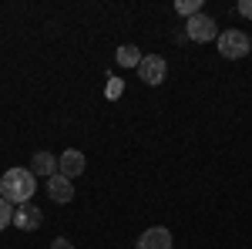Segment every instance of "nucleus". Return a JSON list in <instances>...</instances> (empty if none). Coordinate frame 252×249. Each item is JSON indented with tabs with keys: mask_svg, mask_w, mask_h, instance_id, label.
Segmentation results:
<instances>
[{
	"mask_svg": "<svg viewBox=\"0 0 252 249\" xmlns=\"http://www.w3.org/2000/svg\"><path fill=\"white\" fill-rule=\"evenodd\" d=\"M34 192H37V178L31 175V169H7L0 175V199H7L10 206L31 202Z\"/></svg>",
	"mask_w": 252,
	"mask_h": 249,
	"instance_id": "nucleus-1",
	"label": "nucleus"
},
{
	"mask_svg": "<svg viewBox=\"0 0 252 249\" xmlns=\"http://www.w3.org/2000/svg\"><path fill=\"white\" fill-rule=\"evenodd\" d=\"M249 51H252V40L246 31H222L219 34V54L222 58L239 61V58H246Z\"/></svg>",
	"mask_w": 252,
	"mask_h": 249,
	"instance_id": "nucleus-2",
	"label": "nucleus"
},
{
	"mask_svg": "<svg viewBox=\"0 0 252 249\" xmlns=\"http://www.w3.org/2000/svg\"><path fill=\"white\" fill-rule=\"evenodd\" d=\"M138 77L145 81V84H161L165 77H168V64H165V58L161 54H145L141 58V64H138Z\"/></svg>",
	"mask_w": 252,
	"mask_h": 249,
	"instance_id": "nucleus-3",
	"label": "nucleus"
},
{
	"mask_svg": "<svg viewBox=\"0 0 252 249\" xmlns=\"http://www.w3.org/2000/svg\"><path fill=\"white\" fill-rule=\"evenodd\" d=\"M185 34H189V40H195V44H209V40L219 37L215 20L209 17V14H195V17H189V24H185Z\"/></svg>",
	"mask_w": 252,
	"mask_h": 249,
	"instance_id": "nucleus-4",
	"label": "nucleus"
},
{
	"mask_svg": "<svg viewBox=\"0 0 252 249\" xmlns=\"http://www.w3.org/2000/svg\"><path fill=\"white\" fill-rule=\"evenodd\" d=\"M175 246V239H172V232L165 229V226H152V229H145L141 232V239L135 243V249H172Z\"/></svg>",
	"mask_w": 252,
	"mask_h": 249,
	"instance_id": "nucleus-5",
	"label": "nucleus"
},
{
	"mask_svg": "<svg viewBox=\"0 0 252 249\" xmlns=\"http://www.w3.org/2000/svg\"><path fill=\"white\" fill-rule=\"evenodd\" d=\"M40 222H44V212H40L34 202H24V206L14 209V226H17V229L34 232V229H40Z\"/></svg>",
	"mask_w": 252,
	"mask_h": 249,
	"instance_id": "nucleus-6",
	"label": "nucleus"
},
{
	"mask_svg": "<svg viewBox=\"0 0 252 249\" xmlns=\"http://www.w3.org/2000/svg\"><path fill=\"white\" fill-rule=\"evenodd\" d=\"M84 155L78 152V148H67V152L58 158V175H64V178H78L81 172H84Z\"/></svg>",
	"mask_w": 252,
	"mask_h": 249,
	"instance_id": "nucleus-7",
	"label": "nucleus"
},
{
	"mask_svg": "<svg viewBox=\"0 0 252 249\" xmlns=\"http://www.w3.org/2000/svg\"><path fill=\"white\" fill-rule=\"evenodd\" d=\"M47 195H51V202L67 206V202L74 199V185H71V178H64V175H51V178H47Z\"/></svg>",
	"mask_w": 252,
	"mask_h": 249,
	"instance_id": "nucleus-8",
	"label": "nucleus"
},
{
	"mask_svg": "<svg viewBox=\"0 0 252 249\" xmlns=\"http://www.w3.org/2000/svg\"><path fill=\"white\" fill-rule=\"evenodd\" d=\"M31 175L37 178V175H44V178H51V175H58V158L51 152H37L34 158H31Z\"/></svg>",
	"mask_w": 252,
	"mask_h": 249,
	"instance_id": "nucleus-9",
	"label": "nucleus"
},
{
	"mask_svg": "<svg viewBox=\"0 0 252 249\" xmlns=\"http://www.w3.org/2000/svg\"><path fill=\"white\" fill-rule=\"evenodd\" d=\"M115 58H118V64H121V68H138L145 54L138 51L135 44H121V47H118V54H115Z\"/></svg>",
	"mask_w": 252,
	"mask_h": 249,
	"instance_id": "nucleus-10",
	"label": "nucleus"
},
{
	"mask_svg": "<svg viewBox=\"0 0 252 249\" xmlns=\"http://www.w3.org/2000/svg\"><path fill=\"white\" fill-rule=\"evenodd\" d=\"M175 10L185 14V17H195V14H202V0H178Z\"/></svg>",
	"mask_w": 252,
	"mask_h": 249,
	"instance_id": "nucleus-11",
	"label": "nucleus"
},
{
	"mask_svg": "<svg viewBox=\"0 0 252 249\" xmlns=\"http://www.w3.org/2000/svg\"><path fill=\"white\" fill-rule=\"evenodd\" d=\"M7 226H14V206L7 199H0V229H7Z\"/></svg>",
	"mask_w": 252,
	"mask_h": 249,
	"instance_id": "nucleus-12",
	"label": "nucleus"
},
{
	"mask_svg": "<svg viewBox=\"0 0 252 249\" xmlns=\"http://www.w3.org/2000/svg\"><path fill=\"white\" fill-rule=\"evenodd\" d=\"M108 81H111V84H108V98H118L121 95V81H118V77H108Z\"/></svg>",
	"mask_w": 252,
	"mask_h": 249,
	"instance_id": "nucleus-13",
	"label": "nucleus"
},
{
	"mask_svg": "<svg viewBox=\"0 0 252 249\" xmlns=\"http://www.w3.org/2000/svg\"><path fill=\"white\" fill-rule=\"evenodd\" d=\"M239 14L252 20V0H239Z\"/></svg>",
	"mask_w": 252,
	"mask_h": 249,
	"instance_id": "nucleus-14",
	"label": "nucleus"
},
{
	"mask_svg": "<svg viewBox=\"0 0 252 249\" xmlns=\"http://www.w3.org/2000/svg\"><path fill=\"white\" fill-rule=\"evenodd\" d=\"M51 249H74V243H67V239H64V236H58V239H54V243H51Z\"/></svg>",
	"mask_w": 252,
	"mask_h": 249,
	"instance_id": "nucleus-15",
	"label": "nucleus"
}]
</instances>
